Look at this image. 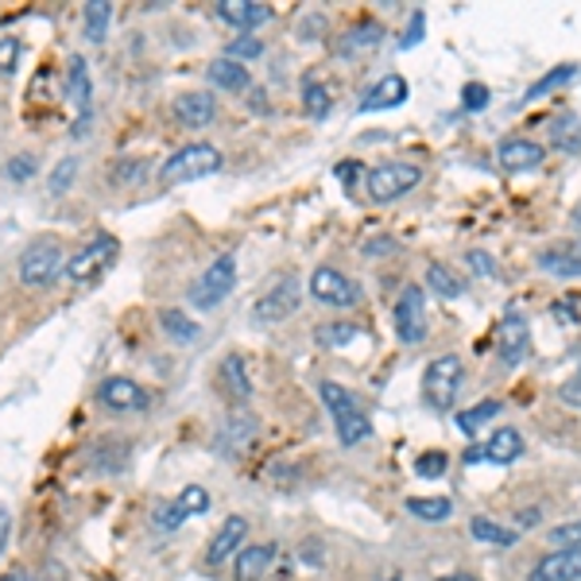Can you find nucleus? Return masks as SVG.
I'll use <instances>...</instances> for the list:
<instances>
[{
    "instance_id": "obj_4",
    "label": "nucleus",
    "mask_w": 581,
    "mask_h": 581,
    "mask_svg": "<svg viewBox=\"0 0 581 581\" xmlns=\"http://www.w3.org/2000/svg\"><path fill=\"white\" fill-rule=\"evenodd\" d=\"M465 384V365L453 353L446 357H435L423 372V403L430 411H450L458 403V392Z\"/></svg>"
},
{
    "instance_id": "obj_10",
    "label": "nucleus",
    "mask_w": 581,
    "mask_h": 581,
    "mask_svg": "<svg viewBox=\"0 0 581 581\" xmlns=\"http://www.w3.org/2000/svg\"><path fill=\"white\" fill-rule=\"evenodd\" d=\"M210 512V493H205L202 485H187L175 500H163L159 508L152 512V523L155 531H163V535H171V531H179L187 520H194V515Z\"/></svg>"
},
{
    "instance_id": "obj_49",
    "label": "nucleus",
    "mask_w": 581,
    "mask_h": 581,
    "mask_svg": "<svg viewBox=\"0 0 581 581\" xmlns=\"http://www.w3.org/2000/svg\"><path fill=\"white\" fill-rule=\"evenodd\" d=\"M9 535H12V512H9V505L0 500V555L9 547Z\"/></svg>"
},
{
    "instance_id": "obj_36",
    "label": "nucleus",
    "mask_w": 581,
    "mask_h": 581,
    "mask_svg": "<svg viewBox=\"0 0 581 581\" xmlns=\"http://www.w3.org/2000/svg\"><path fill=\"white\" fill-rule=\"evenodd\" d=\"M303 109L315 120H322L325 112H330V94H325V86L318 78H307V82H303Z\"/></svg>"
},
{
    "instance_id": "obj_12",
    "label": "nucleus",
    "mask_w": 581,
    "mask_h": 581,
    "mask_svg": "<svg viewBox=\"0 0 581 581\" xmlns=\"http://www.w3.org/2000/svg\"><path fill=\"white\" fill-rule=\"evenodd\" d=\"M496 353H500V360L505 365H523L531 353V325H527V315L523 310H505V318H500V325H496Z\"/></svg>"
},
{
    "instance_id": "obj_31",
    "label": "nucleus",
    "mask_w": 581,
    "mask_h": 581,
    "mask_svg": "<svg viewBox=\"0 0 581 581\" xmlns=\"http://www.w3.org/2000/svg\"><path fill=\"white\" fill-rule=\"evenodd\" d=\"M470 531L477 543H493V547H512L515 538H520V531H508L500 527L496 520H485V515H473L470 520Z\"/></svg>"
},
{
    "instance_id": "obj_20",
    "label": "nucleus",
    "mask_w": 581,
    "mask_h": 581,
    "mask_svg": "<svg viewBox=\"0 0 581 581\" xmlns=\"http://www.w3.org/2000/svg\"><path fill=\"white\" fill-rule=\"evenodd\" d=\"M407 102V78L403 74H388L380 78L377 86L368 90L365 97H360V112H384V109H395V105Z\"/></svg>"
},
{
    "instance_id": "obj_24",
    "label": "nucleus",
    "mask_w": 581,
    "mask_h": 581,
    "mask_svg": "<svg viewBox=\"0 0 581 581\" xmlns=\"http://www.w3.org/2000/svg\"><path fill=\"white\" fill-rule=\"evenodd\" d=\"M275 562V547L272 543H257V547H245L237 555V581H264L272 573Z\"/></svg>"
},
{
    "instance_id": "obj_9",
    "label": "nucleus",
    "mask_w": 581,
    "mask_h": 581,
    "mask_svg": "<svg viewBox=\"0 0 581 581\" xmlns=\"http://www.w3.org/2000/svg\"><path fill=\"white\" fill-rule=\"evenodd\" d=\"M392 325L403 345H419L427 337V295H423L419 283L403 287V295L395 299V310H392Z\"/></svg>"
},
{
    "instance_id": "obj_6",
    "label": "nucleus",
    "mask_w": 581,
    "mask_h": 581,
    "mask_svg": "<svg viewBox=\"0 0 581 581\" xmlns=\"http://www.w3.org/2000/svg\"><path fill=\"white\" fill-rule=\"evenodd\" d=\"M117 237H109V233H97L94 240H90L86 248H78L74 257L67 260V280L70 283H94L102 280L105 272H109L112 264H117Z\"/></svg>"
},
{
    "instance_id": "obj_44",
    "label": "nucleus",
    "mask_w": 581,
    "mask_h": 581,
    "mask_svg": "<svg viewBox=\"0 0 581 581\" xmlns=\"http://www.w3.org/2000/svg\"><path fill=\"white\" fill-rule=\"evenodd\" d=\"M550 543H555L558 550H562V547H581V520L555 527V531H550Z\"/></svg>"
},
{
    "instance_id": "obj_3",
    "label": "nucleus",
    "mask_w": 581,
    "mask_h": 581,
    "mask_svg": "<svg viewBox=\"0 0 581 581\" xmlns=\"http://www.w3.org/2000/svg\"><path fill=\"white\" fill-rule=\"evenodd\" d=\"M59 275H67V257H62V245L55 237H35L20 257V283L24 287L44 290L51 283H59Z\"/></svg>"
},
{
    "instance_id": "obj_40",
    "label": "nucleus",
    "mask_w": 581,
    "mask_h": 581,
    "mask_svg": "<svg viewBox=\"0 0 581 581\" xmlns=\"http://www.w3.org/2000/svg\"><path fill=\"white\" fill-rule=\"evenodd\" d=\"M257 55H264V44L252 39V35H240V39H233V44L225 47V59H237V62L257 59Z\"/></svg>"
},
{
    "instance_id": "obj_19",
    "label": "nucleus",
    "mask_w": 581,
    "mask_h": 581,
    "mask_svg": "<svg viewBox=\"0 0 581 581\" xmlns=\"http://www.w3.org/2000/svg\"><path fill=\"white\" fill-rule=\"evenodd\" d=\"M217 16L245 35V32H252V27L268 24V20H272V9H268V4H257V0H222V4H217Z\"/></svg>"
},
{
    "instance_id": "obj_17",
    "label": "nucleus",
    "mask_w": 581,
    "mask_h": 581,
    "mask_svg": "<svg viewBox=\"0 0 581 581\" xmlns=\"http://www.w3.org/2000/svg\"><path fill=\"white\" fill-rule=\"evenodd\" d=\"M531 581H581V547H562L531 566Z\"/></svg>"
},
{
    "instance_id": "obj_42",
    "label": "nucleus",
    "mask_w": 581,
    "mask_h": 581,
    "mask_svg": "<svg viewBox=\"0 0 581 581\" xmlns=\"http://www.w3.org/2000/svg\"><path fill=\"white\" fill-rule=\"evenodd\" d=\"M446 465H450V458H446L442 450H430V453H423L419 462H415V473H419V477H442Z\"/></svg>"
},
{
    "instance_id": "obj_39",
    "label": "nucleus",
    "mask_w": 581,
    "mask_h": 581,
    "mask_svg": "<svg viewBox=\"0 0 581 581\" xmlns=\"http://www.w3.org/2000/svg\"><path fill=\"white\" fill-rule=\"evenodd\" d=\"M24 59V39L20 35H0V74H12Z\"/></svg>"
},
{
    "instance_id": "obj_1",
    "label": "nucleus",
    "mask_w": 581,
    "mask_h": 581,
    "mask_svg": "<svg viewBox=\"0 0 581 581\" xmlns=\"http://www.w3.org/2000/svg\"><path fill=\"white\" fill-rule=\"evenodd\" d=\"M318 395H322L325 411H330V419H334V430L337 438H342V446H360L368 435H372V423H368L365 407L357 403V395L349 392L345 384H337V380H322L318 384Z\"/></svg>"
},
{
    "instance_id": "obj_21",
    "label": "nucleus",
    "mask_w": 581,
    "mask_h": 581,
    "mask_svg": "<svg viewBox=\"0 0 581 581\" xmlns=\"http://www.w3.org/2000/svg\"><path fill=\"white\" fill-rule=\"evenodd\" d=\"M175 117H179L187 129H210L217 117V102L210 94L190 90V94H182L179 102H175Z\"/></svg>"
},
{
    "instance_id": "obj_18",
    "label": "nucleus",
    "mask_w": 581,
    "mask_h": 581,
    "mask_svg": "<svg viewBox=\"0 0 581 581\" xmlns=\"http://www.w3.org/2000/svg\"><path fill=\"white\" fill-rule=\"evenodd\" d=\"M245 535H248L245 515H229V520H225L222 527L214 531V538H210V547H205V562L222 566V562H229V558H237L240 555V543H245Z\"/></svg>"
},
{
    "instance_id": "obj_45",
    "label": "nucleus",
    "mask_w": 581,
    "mask_h": 581,
    "mask_svg": "<svg viewBox=\"0 0 581 581\" xmlns=\"http://www.w3.org/2000/svg\"><path fill=\"white\" fill-rule=\"evenodd\" d=\"M488 97H493V94H488V86H481V82H470V86L462 90V105H465V109H470V112L485 109Z\"/></svg>"
},
{
    "instance_id": "obj_34",
    "label": "nucleus",
    "mask_w": 581,
    "mask_h": 581,
    "mask_svg": "<svg viewBox=\"0 0 581 581\" xmlns=\"http://www.w3.org/2000/svg\"><path fill=\"white\" fill-rule=\"evenodd\" d=\"M427 287L438 290V295H446V299H458V295H465V283L458 280V275H453L446 264H438V260H430V264H427Z\"/></svg>"
},
{
    "instance_id": "obj_54",
    "label": "nucleus",
    "mask_w": 581,
    "mask_h": 581,
    "mask_svg": "<svg viewBox=\"0 0 581 581\" xmlns=\"http://www.w3.org/2000/svg\"><path fill=\"white\" fill-rule=\"evenodd\" d=\"M573 229L581 233V205H578V214H573Z\"/></svg>"
},
{
    "instance_id": "obj_26",
    "label": "nucleus",
    "mask_w": 581,
    "mask_h": 581,
    "mask_svg": "<svg viewBox=\"0 0 581 581\" xmlns=\"http://www.w3.org/2000/svg\"><path fill=\"white\" fill-rule=\"evenodd\" d=\"M550 144L566 155L581 152V117L578 112H558V117L550 120Z\"/></svg>"
},
{
    "instance_id": "obj_51",
    "label": "nucleus",
    "mask_w": 581,
    "mask_h": 581,
    "mask_svg": "<svg viewBox=\"0 0 581 581\" xmlns=\"http://www.w3.org/2000/svg\"><path fill=\"white\" fill-rule=\"evenodd\" d=\"M562 395H566V400H570V403H581V377L573 380V384H566V388H562Z\"/></svg>"
},
{
    "instance_id": "obj_28",
    "label": "nucleus",
    "mask_w": 581,
    "mask_h": 581,
    "mask_svg": "<svg viewBox=\"0 0 581 581\" xmlns=\"http://www.w3.org/2000/svg\"><path fill=\"white\" fill-rule=\"evenodd\" d=\"M360 330L357 322H322L315 330V342L322 345V349H345V345H353V342H360Z\"/></svg>"
},
{
    "instance_id": "obj_53",
    "label": "nucleus",
    "mask_w": 581,
    "mask_h": 581,
    "mask_svg": "<svg viewBox=\"0 0 581 581\" xmlns=\"http://www.w3.org/2000/svg\"><path fill=\"white\" fill-rule=\"evenodd\" d=\"M0 581H32V578H27V573H4Z\"/></svg>"
},
{
    "instance_id": "obj_37",
    "label": "nucleus",
    "mask_w": 581,
    "mask_h": 581,
    "mask_svg": "<svg viewBox=\"0 0 581 581\" xmlns=\"http://www.w3.org/2000/svg\"><path fill=\"white\" fill-rule=\"evenodd\" d=\"M380 39H384V27L377 24V20H365V24H357L349 35H345V51H360V47H377Z\"/></svg>"
},
{
    "instance_id": "obj_8",
    "label": "nucleus",
    "mask_w": 581,
    "mask_h": 581,
    "mask_svg": "<svg viewBox=\"0 0 581 581\" xmlns=\"http://www.w3.org/2000/svg\"><path fill=\"white\" fill-rule=\"evenodd\" d=\"M307 287H310V295H315L318 303H325V307H334V310H349V307H357V303L365 299L360 283L349 280L345 272H337L334 264L315 268Z\"/></svg>"
},
{
    "instance_id": "obj_5",
    "label": "nucleus",
    "mask_w": 581,
    "mask_h": 581,
    "mask_svg": "<svg viewBox=\"0 0 581 581\" xmlns=\"http://www.w3.org/2000/svg\"><path fill=\"white\" fill-rule=\"evenodd\" d=\"M233 287H237V257H233V252H222V257L194 280L190 303H194L198 310H214L222 299H229Z\"/></svg>"
},
{
    "instance_id": "obj_41",
    "label": "nucleus",
    "mask_w": 581,
    "mask_h": 581,
    "mask_svg": "<svg viewBox=\"0 0 581 581\" xmlns=\"http://www.w3.org/2000/svg\"><path fill=\"white\" fill-rule=\"evenodd\" d=\"M74 175H78V159H74V155L59 159V167L51 171V194H67L70 182H74Z\"/></svg>"
},
{
    "instance_id": "obj_47",
    "label": "nucleus",
    "mask_w": 581,
    "mask_h": 581,
    "mask_svg": "<svg viewBox=\"0 0 581 581\" xmlns=\"http://www.w3.org/2000/svg\"><path fill=\"white\" fill-rule=\"evenodd\" d=\"M470 264H473V272H481V275H496V260L488 257V252H481V248L470 252Z\"/></svg>"
},
{
    "instance_id": "obj_55",
    "label": "nucleus",
    "mask_w": 581,
    "mask_h": 581,
    "mask_svg": "<svg viewBox=\"0 0 581 581\" xmlns=\"http://www.w3.org/2000/svg\"><path fill=\"white\" fill-rule=\"evenodd\" d=\"M388 581H400V578H388Z\"/></svg>"
},
{
    "instance_id": "obj_15",
    "label": "nucleus",
    "mask_w": 581,
    "mask_h": 581,
    "mask_svg": "<svg viewBox=\"0 0 581 581\" xmlns=\"http://www.w3.org/2000/svg\"><path fill=\"white\" fill-rule=\"evenodd\" d=\"M90 94H94V82H90V70H86V59L82 55H74L67 67V97L70 105H74V137H86V120H90Z\"/></svg>"
},
{
    "instance_id": "obj_46",
    "label": "nucleus",
    "mask_w": 581,
    "mask_h": 581,
    "mask_svg": "<svg viewBox=\"0 0 581 581\" xmlns=\"http://www.w3.org/2000/svg\"><path fill=\"white\" fill-rule=\"evenodd\" d=\"M388 252H395V240H392V237H372V240H365V257H388Z\"/></svg>"
},
{
    "instance_id": "obj_30",
    "label": "nucleus",
    "mask_w": 581,
    "mask_h": 581,
    "mask_svg": "<svg viewBox=\"0 0 581 581\" xmlns=\"http://www.w3.org/2000/svg\"><path fill=\"white\" fill-rule=\"evenodd\" d=\"M496 415H500V403H496V400H481L477 407L458 411V427H462V435L477 438L481 427H488V423H493Z\"/></svg>"
},
{
    "instance_id": "obj_14",
    "label": "nucleus",
    "mask_w": 581,
    "mask_h": 581,
    "mask_svg": "<svg viewBox=\"0 0 581 581\" xmlns=\"http://www.w3.org/2000/svg\"><path fill=\"white\" fill-rule=\"evenodd\" d=\"M303 299V283L299 280H280L272 283L264 299L257 303V322H287Z\"/></svg>"
},
{
    "instance_id": "obj_48",
    "label": "nucleus",
    "mask_w": 581,
    "mask_h": 581,
    "mask_svg": "<svg viewBox=\"0 0 581 581\" xmlns=\"http://www.w3.org/2000/svg\"><path fill=\"white\" fill-rule=\"evenodd\" d=\"M423 24H427V16H423V12H415V16H411V27H407V35H403V47H415L423 39Z\"/></svg>"
},
{
    "instance_id": "obj_50",
    "label": "nucleus",
    "mask_w": 581,
    "mask_h": 581,
    "mask_svg": "<svg viewBox=\"0 0 581 581\" xmlns=\"http://www.w3.org/2000/svg\"><path fill=\"white\" fill-rule=\"evenodd\" d=\"M337 179H342V182H353V179H357V175H360V167H357V163H342V167H337Z\"/></svg>"
},
{
    "instance_id": "obj_29",
    "label": "nucleus",
    "mask_w": 581,
    "mask_h": 581,
    "mask_svg": "<svg viewBox=\"0 0 581 581\" xmlns=\"http://www.w3.org/2000/svg\"><path fill=\"white\" fill-rule=\"evenodd\" d=\"M407 512L415 515V520L442 523V520H450V515H453V505L446 500V496H411Z\"/></svg>"
},
{
    "instance_id": "obj_13",
    "label": "nucleus",
    "mask_w": 581,
    "mask_h": 581,
    "mask_svg": "<svg viewBox=\"0 0 581 581\" xmlns=\"http://www.w3.org/2000/svg\"><path fill=\"white\" fill-rule=\"evenodd\" d=\"M520 453H523V435L512 427H500V430H493L481 446H470V450H465V465H477V462L508 465V462H515Z\"/></svg>"
},
{
    "instance_id": "obj_16",
    "label": "nucleus",
    "mask_w": 581,
    "mask_h": 581,
    "mask_svg": "<svg viewBox=\"0 0 581 581\" xmlns=\"http://www.w3.org/2000/svg\"><path fill=\"white\" fill-rule=\"evenodd\" d=\"M496 159H500V167L512 175L535 171V167H543V159H547V147L535 144V140H527V137H508V140H500V147H496Z\"/></svg>"
},
{
    "instance_id": "obj_22",
    "label": "nucleus",
    "mask_w": 581,
    "mask_h": 581,
    "mask_svg": "<svg viewBox=\"0 0 581 581\" xmlns=\"http://www.w3.org/2000/svg\"><path fill=\"white\" fill-rule=\"evenodd\" d=\"M538 268L550 275H562V280H578L581 275V240L570 245H555L547 252H538Z\"/></svg>"
},
{
    "instance_id": "obj_43",
    "label": "nucleus",
    "mask_w": 581,
    "mask_h": 581,
    "mask_svg": "<svg viewBox=\"0 0 581 581\" xmlns=\"http://www.w3.org/2000/svg\"><path fill=\"white\" fill-rule=\"evenodd\" d=\"M4 171H9V179H12V182H27L35 171H39V163H35V155H12Z\"/></svg>"
},
{
    "instance_id": "obj_27",
    "label": "nucleus",
    "mask_w": 581,
    "mask_h": 581,
    "mask_svg": "<svg viewBox=\"0 0 581 581\" xmlns=\"http://www.w3.org/2000/svg\"><path fill=\"white\" fill-rule=\"evenodd\" d=\"M222 388L237 403L252 395V380H248V365H245V357H240V353H229V357L222 360Z\"/></svg>"
},
{
    "instance_id": "obj_11",
    "label": "nucleus",
    "mask_w": 581,
    "mask_h": 581,
    "mask_svg": "<svg viewBox=\"0 0 581 581\" xmlns=\"http://www.w3.org/2000/svg\"><path fill=\"white\" fill-rule=\"evenodd\" d=\"M97 403L105 411H117V415H140V411H152L155 395L132 377H105L97 384Z\"/></svg>"
},
{
    "instance_id": "obj_7",
    "label": "nucleus",
    "mask_w": 581,
    "mask_h": 581,
    "mask_svg": "<svg viewBox=\"0 0 581 581\" xmlns=\"http://www.w3.org/2000/svg\"><path fill=\"white\" fill-rule=\"evenodd\" d=\"M419 179H423V171L415 167V163L395 159V163H380V167H372L365 187H368V198H372V202L388 205V202H395V198L407 194V190L419 187Z\"/></svg>"
},
{
    "instance_id": "obj_35",
    "label": "nucleus",
    "mask_w": 581,
    "mask_h": 581,
    "mask_svg": "<svg viewBox=\"0 0 581 581\" xmlns=\"http://www.w3.org/2000/svg\"><path fill=\"white\" fill-rule=\"evenodd\" d=\"M159 325L167 330V334L175 337L179 345H190V342H198V322H190L187 315H179V310H159Z\"/></svg>"
},
{
    "instance_id": "obj_2",
    "label": "nucleus",
    "mask_w": 581,
    "mask_h": 581,
    "mask_svg": "<svg viewBox=\"0 0 581 581\" xmlns=\"http://www.w3.org/2000/svg\"><path fill=\"white\" fill-rule=\"evenodd\" d=\"M222 163L225 159L214 144H187L159 163V182L163 187H182V182L210 179V175L222 171Z\"/></svg>"
},
{
    "instance_id": "obj_32",
    "label": "nucleus",
    "mask_w": 581,
    "mask_h": 581,
    "mask_svg": "<svg viewBox=\"0 0 581 581\" xmlns=\"http://www.w3.org/2000/svg\"><path fill=\"white\" fill-rule=\"evenodd\" d=\"M109 20H112V4H109V0H90L86 12H82V24H86V39H90V44H102Z\"/></svg>"
},
{
    "instance_id": "obj_25",
    "label": "nucleus",
    "mask_w": 581,
    "mask_h": 581,
    "mask_svg": "<svg viewBox=\"0 0 581 581\" xmlns=\"http://www.w3.org/2000/svg\"><path fill=\"white\" fill-rule=\"evenodd\" d=\"M90 465H94L97 473H120L129 465V446L117 442V435H105L102 442L90 450Z\"/></svg>"
},
{
    "instance_id": "obj_23",
    "label": "nucleus",
    "mask_w": 581,
    "mask_h": 581,
    "mask_svg": "<svg viewBox=\"0 0 581 581\" xmlns=\"http://www.w3.org/2000/svg\"><path fill=\"white\" fill-rule=\"evenodd\" d=\"M205 78H210V86L217 90H229V94H245L252 86V78H248V67L237 59H214L205 67Z\"/></svg>"
},
{
    "instance_id": "obj_33",
    "label": "nucleus",
    "mask_w": 581,
    "mask_h": 581,
    "mask_svg": "<svg viewBox=\"0 0 581 581\" xmlns=\"http://www.w3.org/2000/svg\"><path fill=\"white\" fill-rule=\"evenodd\" d=\"M252 435H257V419H252V415H245V411H233L229 427L222 430V450H233V446H240V450H245Z\"/></svg>"
},
{
    "instance_id": "obj_52",
    "label": "nucleus",
    "mask_w": 581,
    "mask_h": 581,
    "mask_svg": "<svg viewBox=\"0 0 581 581\" xmlns=\"http://www.w3.org/2000/svg\"><path fill=\"white\" fill-rule=\"evenodd\" d=\"M438 581H477V578H470V573H446V578H438Z\"/></svg>"
},
{
    "instance_id": "obj_38",
    "label": "nucleus",
    "mask_w": 581,
    "mask_h": 581,
    "mask_svg": "<svg viewBox=\"0 0 581 581\" xmlns=\"http://www.w3.org/2000/svg\"><path fill=\"white\" fill-rule=\"evenodd\" d=\"M573 74H578V67H570V62H566V67H558V70H550V74H543V78L535 82V86L527 90V102H538V97H547L550 90L566 86V82H570Z\"/></svg>"
}]
</instances>
